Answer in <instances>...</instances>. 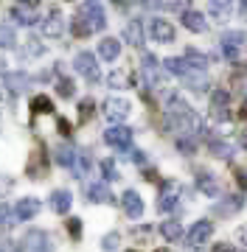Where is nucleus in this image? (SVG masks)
Segmentation results:
<instances>
[{
  "instance_id": "8fccbe9b",
  "label": "nucleus",
  "mask_w": 247,
  "mask_h": 252,
  "mask_svg": "<svg viewBox=\"0 0 247 252\" xmlns=\"http://www.w3.org/2000/svg\"><path fill=\"white\" fill-rule=\"evenodd\" d=\"M239 143H242V149H247V126H242V132H239Z\"/></svg>"
},
{
  "instance_id": "58836bf2",
  "label": "nucleus",
  "mask_w": 247,
  "mask_h": 252,
  "mask_svg": "<svg viewBox=\"0 0 247 252\" xmlns=\"http://www.w3.org/2000/svg\"><path fill=\"white\" fill-rule=\"evenodd\" d=\"M118 244H121V233H110V235L101 238V247H104L107 252H115L118 250Z\"/></svg>"
},
{
  "instance_id": "6e6552de",
  "label": "nucleus",
  "mask_w": 247,
  "mask_h": 252,
  "mask_svg": "<svg viewBox=\"0 0 247 252\" xmlns=\"http://www.w3.org/2000/svg\"><path fill=\"white\" fill-rule=\"evenodd\" d=\"M228 101H230V93L228 90H216L213 95H211V115L216 118V121H228V118H230Z\"/></svg>"
},
{
  "instance_id": "5fc2aeb1",
  "label": "nucleus",
  "mask_w": 247,
  "mask_h": 252,
  "mask_svg": "<svg viewBox=\"0 0 247 252\" xmlns=\"http://www.w3.org/2000/svg\"><path fill=\"white\" fill-rule=\"evenodd\" d=\"M0 252H3V250H0Z\"/></svg>"
},
{
  "instance_id": "b1692460",
  "label": "nucleus",
  "mask_w": 247,
  "mask_h": 252,
  "mask_svg": "<svg viewBox=\"0 0 247 252\" xmlns=\"http://www.w3.org/2000/svg\"><path fill=\"white\" fill-rule=\"evenodd\" d=\"M166 70L174 73V76H183V79H188V76H191V64L185 62L183 56H172V59H166Z\"/></svg>"
},
{
  "instance_id": "37998d69",
  "label": "nucleus",
  "mask_w": 247,
  "mask_h": 252,
  "mask_svg": "<svg viewBox=\"0 0 247 252\" xmlns=\"http://www.w3.org/2000/svg\"><path fill=\"white\" fill-rule=\"evenodd\" d=\"M177 146H180V152H185V154H194V152H197V143L185 140V137H180V140H177Z\"/></svg>"
},
{
  "instance_id": "0eeeda50",
  "label": "nucleus",
  "mask_w": 247,
  "mask_h": 252,
  "mask_svg": "<svg viewBox=\"0 0 247 252\" xmlns=\"http://www.w3.org/2000/svg\"><path fill=\"white\" fill-rule=\"evenodd\" d=\"M11 20H17V26H34L39 20L37 3H17V6H11Z\"/></svg>"
},
{
  "instance_id": "c9c22d12",
  "label": "nucleus",
  "mask_w": 247,
  "mask_h": 252,
  "mask_svg": "<svg viewBox=\"0 0 247 252\" xmlns=\"http://www.w3.org/2000/svg\"><path fill=\"white\" fill-rule=\"evenodd\" d=\"M14 221H17L14 210H11L9 205H0V227H11Z\"/></svg>"
},
{
  "instance_id": "e433bc0d",
  "label": "nucleus",
  "mask_w": 247,
  "mask_h": 252,
  "mask_svg": "<svg viewBox=\"0 0 247 252\" xmlns=\"http://www.w3.org/2000/svg\"><path fill=\"white\" fill-rule=\"evenodd\" d=\"M93 109H96L93 98H84L82 104H79V118H82V124H87V121L93 118Z\"/></svg>"
},
{
  "instance_id": "7ed1b4c3",
  "label": "nucleus",
  "mask_w": 247,
  "mask_h": 252,
  "mask_svg": "<svg viewBox=\"0 0 247 252\" xmlns=\"http://www.w3.org/2000/svg\"><path fill=\"white\" fill-rule=\"evenodd\" d=\"M242 42H245V34L242 31H225V34L219 36V51L225 59H236L239 56V48H242Z\"/></svg>"
},
{
  "instance_id": "ddd939ff",
  "label": "nucleus",
  "mask_w": 247,
  "mask_h": 252,
  "mask_svg": "<svg viewBox=\"0 0 247 252\" xmlns=\"http://www.w3.org/2000/svg\"><path fill=\"white\" fill-rule=\"evenodd\" d=\"M121 205H124V210H127L129 219H141L143 216V199H141L138 190H127V193L121 196Z\"/></svg>"
},
{
  "instance_id": "4c0bfd02",
  "label": "nucleus",
  "mask_w": 247,
  "mask_h": 252,
  "mask_svg": "<svg viewBox=\"0 0 247 252\" xmlns=\"http://www.w3.org/2000/svg\"><path fill=\"white\" fill-rule=\"evenodd\" d=\"M107 84H110V87H127L129 76H127V73H121V70H115V73H110V76H107Z\"/></svg>"
},
{
  "instance_id": "a878e982",
  "label": "nucleus",
  "mask_w": 247,
  "mask_h": 252,
  "mask_svg": "<svg viewBox=\"0 0 247 252\" xmlns=\"http://www.w3.org/2000/svg\"><path fill=\"white\" fill-rule=\"evenodd\" d=\"M31 112L34 115H51L54 112V101L48 98V95H34L31 98Z\"/></svg>"
},
{
  "instance_id": "412c9836",
  "label": "nucleus",
  "mask_w": 247,
  "mask_h": 252,
  "mask_svg": "<svg viewBox=\"0 0 247 252\" xmlns=\"http://www.w3.org/2000/svg\"><path fill=\"white\" fill-rule=\"evenodd\" d=\"M124 39H127L129 45H135V48L143 45V28H141V20H129L127 26H124Z\"/></svg>"
},
{
  "instance_id": "a211bd4d",
  "label": "nucleus",
  "mask_w": 247,
  "mask_h": 252,
  "mask_svg": "<svg viewBox=\"0 0 247 252\" xmlns=\"http://www.w3.org/2000/svg\"><path fill=\"white\" fill-rule=\"evenodd\" d=\"M87 199H90V202H96V205H112V202H115L112 190L107 188L104 182H96V185H90V188H87Z\"/></svg>"
},
{
  "instance_id": "f3484780",
  "label": "nucleus",
  "mask_w": 247,
  "mask_h": 252,
  "mask_svg": "<svg viewBox=\"0 0 247 252\" xmlns=\"http://www.w3.org/2000/svg\"><path fill=\"white\" fill-rule=\"evenodd\" d=\"M99 56L101 59H107V62H115L121 56V39H115V36H104L99 42Z\"/></svg>"
},
{
  "instance_id": "bb28decb",
  "label": "nucleus",
  "mask_w": 247,
  "mask_h": 252,
  "mask_svg": "<svg viewBox=\"0 0 247 252\" xmlns=\"http://www.w3.org/2000/svg\"><path fill=\"white\" fill-rule=\"evenodd\" d=\"M28 76L26 73H6V84H9V90L14 93V95H17V93H23L28 87Z\"/></svg>"
},
{
  "instance_id": "7c9ffc66",
  "label": "nucleus",
  "mask_w": 247,
  "mask_h": 252,
  "mask_svg": "<svg viewBox=\"0 0 247 252\" xmlns=\"http://www.w3.org/2000/svg\"><path fill=\"white\" fill-rule=\"evenodd\" d=\"M17 45V34L11 26H0V48H14Z\"/></svg>"
},
{
  "instance_id": "49530a36",
  "label": "nucleus",
  "mask_w": 247,
  "mask_h": 252,
  "mask_svg": "<svg viewBox=\"0 0 247 252\" xmlns=\"http://www.w3.org/2000/svg\"><path fill=\"white\" fill-rule=\"evenodd\" d=\"M56 129H59V135H71V124H68V121H65V118H59V121H56Z\"/></svg>"
},
{
  "instance_id": "a18cd8bd",
  "label": "nucleus",
  "mask_w": 247,
  "mask_h": 252,
  "mask_svg": "<svg viewBox=\"0 0 247 252\" xmlns=\"http://www.w3.org/2000/svg\"><path fill=\"white\" fill-rule=\"evenodd\" d=\"M143 67H146V73L157 70V56L155 54H143Z\"/></svg>"
},
{
  "instance_id": "dca6fc26",
  "label": "nucleus",
  "mask_w": 247,
  "mask_h": 252,
  "mask_svg": "<svg viewBox=\"0 0 247 252\" xmlns=\"http://www.w3.org/2000/svg\"><path fill=\"white\" fill-rule=\"evenodd\" d=\"M242 205H245V199H242V196H225V199H219V202L213 205V213L222 216V219L233 216L236 210H242Z\"/></svg>"
},
{
  "instance_id": "393cba45",
  "label": "nucleus",
  "mask_w": 247,
  "mask_h": 252,
  "mask_svg": "<svg viewBox=\"0 0 247 252\" xmlns=\"http://www.w3.org/2000/svg\"><path fill=\"white\" fill-rule=\"evenodd\" d=\"M160 233H163V238L166 241H180V238H183V224H180V221H163V224H160Z\"/></svg>"
},
{
  "instance_id": "39448f33",
  "label": "nucleus",
  "mask_w": 247,
  "mask_h": 252,
  "mask_svg": "<svg viewBox=\"0 0 247 252\" xmlns=\"http://www.w3.org/2000/svg\"><path fill=\"white\" fill-rule=\"evenodd\" d=\"M104 143L112 146V149H129V143H132V129L129 126H110L104 132Z\"/></svg>"
},
{
  "instance_id": "603ef678",
  "label": "nucleus",
  "mask_w": 247,
  "mask_h": 252,
  "mask_svg": "<svg viewBox=\"0 0 247 252\" xmlns=\"http://www.w3.org/2000/svg\"><path fill=\"white\" fill-rule=\"evenodd\" d=\"M239 14L247 20V0H245V3H239Z\"/></svg>"
},
{
  "instance_id": "4468645a",
  "label": "nucleus",
  "mask_w": 247,
  "mask_h": 252,
  "mask_svg": "<svg viewBox=\"0 0 247 252\" xmlns=\"http://www.w3.org/2000/svg\"><path fill=\"white\" fill-rule=\"evenodd\" d=\"M39 213V199L34 196H26V199H17V207H14V216L20 221H31V219Z\"/></svg>"
},
{
  "instance_id": "aec40b11",
  "label": "nucleus",
  "mask_w": 247,
  "mask_h": 252,
  "mask_svg": "<svg viewBox=\"0 0 247 252\" xmlns=\"http://www.w3.org/2000/svg\"><path fill=\"white\" fill-rule=\"evenodd\" d=\"M71 205H73L71 190L59 188V190H54V193H51V210H54V213H68V210H71Z\"/></svg>"
},
{
  "instance_id": "2eb2a0df",
  "label": "nucleus",
  "mask_w": 247,
  "mask_h": 252,
  "mask_svg": "<svg viewBox=\"0 0 247 252\" xmlns=\"http://www.w3.org/2000/svg\"><path fill=\"white\" fill-rule=\"evenodd\" d=\"M183 26L188 28V31H194V34H205V31H208V23H205V17H202L197 9L183 11Z\"/></svg>"
},
{
  "instance_id": "423d86ee",
  "label": "nucleus",
  "mask_w": 247,
  "mask_h": 252,
  "mask_svg": "<svg viewBox=\"0 0 247 252\" xmlns=\"http://www.w3.org/2000/svg\"><path fill=\"white\" fill-rule=\"evenodd\" d=\"M149 36H152V42H174L177 31H174V26L169 23V20L155 17L152 23H149Z\"/></svg>"
},
{
  "instance_id": "cd10ccee",
  "label": "nucleus",
  "mask_w": 247,
  "mask_h": 252,
  "mask_svg": "<svg viewBox=\"0 0 247 252\" xmlns=\"http://www.w3.org/2000/svg\"><path fill=\"white\" fill-rule=\"evenodd\" d=\"M71 31H73V36H79V39H82V36H87V34H93L90 23H87V17H84L82 11L71 20Z\"/></svg>"
},
{
  "instance_id": "a19ab883",
  "label": "nucleus",
  "mask_w": 247,
  "mask_h": 252,
  "mask_svg": "<svg viewBox=\"0 0 247 252\" xmlns=\"http://www.w3.org/2000/svg\"><path fill=\"white\" fill-rule=\"evenodd\" d=\"M42 51H45V48L39 45L37 39H26V54H28V56H39Z\"/></svg>"
},
{
  "instance_id": "9d476101",
  "label": "nucleus",
  "mask_w": 247,
  "mask_h": 252,
  "mask_svg": "<svg viewBox=\"0 0 247 252\" xmlns=\"http://www.w3.org/2000/svg\"><path fill=\"white\" fill-rule=\"evenodd\" d=\"M79 11H82L84 17H87V23H90V28H93V31H101V28L107 26L104 9H101L99 3H84V6H79Z\"/></svg>"
},
{
  "instance_id": "f704fd0d",
  "label": "nucleus",
  "mask_w": 247,
  "mask_h": 252,
  "mask_svg": "<svg viewBox=\"0 0 247 252\" xmlns=\"http://www.w3.org/2000/svg\"><path fill=\"white\" fill-rule=\"evenodd\" d=\"M37 165H39V171H45V157H42V149H37V152L31 154V165H28V174H31V177H37Z\"/></svg>"
},
{
  "instance_id": "c85d7f7f",
  "label": "nucleus",
  "mask_w": 247,
  "mask_h": 252,
  "mask_svg": "<svg viewBox=\"0 0 247 252\" xmlns=\"http://www.w3.org/2000/svg\"><path fill=\"white\" fill-rule=\"evenodd\" d=\"M183 59H185L188 64H191V70H205V64H208V56H205V54H200L197 48H188Z\"/></svg>"
},
{
  "instance_id": "de8ad7c7",
  "label": "nucleus",
  "mask_w": 247,
  "mask_h": 252,
  "mask_svg": "<svg viewBox=\"0 0 247 252\" xmlns=\"http://www.w3.org/2000/svg\"><path fill=\"white\" fill-rule=\"evenodd\" d=\"M236 238H239V244H245V247H247V224H242L236 230Z\"/></svg>"
},
{
  "instance_id": "f8f14e48",
  "label": "nucleus",
  "mask_w": 247,
  "mask_h": 252,
  "mask_svg": "<svg viewBox=\"0 0 247 252\" xmlns=\"http://www.w3.org/2000/svg\"><path fill=\"white\" fill-rule=\"evenodd\" d=\"M213 235V221H208V219H202V221H197V224L191 227V233H188V244L191 247H200V244H205Z\"/></svg>"
},
{
  "instance_id": "c03bdc74",
  "label": "nucleus",
  "mask_w": 247,
  "mask_h": 252,
  "mask_svg": "<svg viewBox=\"0 0 247 252\" xmlns=\"http://www.w3.org/2000/svg\"><path fill=\"white\" fill-rule=\"evenodd\" d=\"M129 160L138 162V165H143V162H146V154L141 152V149H129Z\"/></svg>"
},
{
  "instance_id": "6ab92c4d",
  "label": "nucleus",
  "mask_w": 247,
  "mask_h": 252,
  "mask_svg": "<svg viewBox=\"0 0 247 252\" xmlns=\"http://www.w3.org/2000/svg\"><path fill=\"white\" fill-rule=\"evenodd\" d=\"M62 28H65V23H62V14H59V11H51V14L42 20V34L51 36V39L62 36Z\"/></svg>"
},
{
  "instance_id": "473e14b6",
  "label": "nucleus",
  "mask_w": 247,
  "mask_h": 252,
  "mask_svg": "<svg viewBox=\"0 0 247 252\" xmlns=\"http://www.w3.org/2000/svg\"><path fill=\"white\" fill-rule=\"evenodd\" d=\"M185 84H188V90L191 93H205L208 90V79H205V76H188Z\"/></svg>"
},
{
  "instance_id": "ea45409f",
  "label": "nucleus",
  "mask_w": 247,
  "mask_h": 252,
  "mask_svg": "<svg viewBox=\"0 0 247 252\" xmlns=\"http://www.w3.org/2000/svg\"><path fill=\"white\" fill-rule=\"evenodd\" d=\"M76 174H79V177H84V174L90 171V157H87V154H76Z\"/></svg>"
},
{
  "instance_id": "f03ea898",
  "label": "nucleus",
  "mask_w": 247,
  "mask_h": 252,
  "mask_svg": "<svg viewBox=\"0 0 247 252\" xmlns=\"http://www.w3.org/2000/svg\"><path fill=\"white\" fill-rule=\"evenodd\" d=\"M73 67H76V73H79V76H84L87 81H99L101 79V70H99V64H96V56H93L90 51L76 54Z\"/></svg>"
},
{
  "instance_id": "3c124183",
  "label": "nucleus",
  "mask_w": 247,
  "mask_h": 252,
  "mask_svg": "<svg viewBox=\"0 0 247 252\" xmlns=\"http://www.w3.org/2000/svg\"><path fill=\"white\" fill-rule=\"evenodd\" d=\"M236 182L242 185V188H247V174L245 171H236Z\"/></svg>"
},
{
  "instance_id": "09e8293b",
  "label": "nucleus",
  "mask_w": 247,
  "mask_h": 252,
  "mask_svg": "<svg viewBox=\"0 0 247 252\" xmlns=\"http://www.w3.org/2000/svg\"><path fill=\"white\" fill-rule=\"evenodd\" d=\"M213 252H236L230 244H213Z\"/></svg>"
},
{
  "instance_id": "f257e3e1",
  "label": "nucleus",
  "mask_w": 247,
  "mask_h": 252,
  "mask_svg": "<svg viewBox=\"0 0 247 252\" xmlns=\"http://www.w3.org/2000/svg\"><path fill=\"white\" fill-rule=\"evenodd\" d=\"M129 109H132V104H129L127 98H107L104 104H101L104 118H107L110 124H115V126H121V121L129 118Z\"/></svg>"
},
{
  "instance_id": "1a4fd4ad",
  "label": "nucleus",
  "mask_w": 247,
  "mask_h": 252,
  "mask_svg": "<svg viewBox=\"0 0 247 252\" xmlns=\"http://www.w3.org/2000/svg\"><path fill=\"white\" fill-rule=\"evenodd\" d=\"M177 196H180V185H177V182H163V190H160V196H157V210H163V213L174 210Z\"/></svg>"
},
{
  "instance_id": "2f4dec72",
  "label": "nucleus",
  "mask_w": 247,
  "mask_h": 252,
  "mask_svg": "<svg viewBox=\"0 0 247 252\" xmlns=\"http://www.w3.org/2000/svg\"><path fill=\"white\" fill-rule=\"evenodd\" d=\"M56 93H59L62 98H73V93H76L73 79H59V81H56Z\"/></svg>"
},
{
  "instance_id": "79ce46f5",
  "label": "nucleus",
  "mask_w": 247,
  "mask_h": 252,
  "mask_svg": "<svg viewBox=\"0 0 247 252\" xmlns=\"http://www.w3.org/2000/svg\"><path fill=\"white\" fill-rule=\"evenodd\" d=\"M68 233H71V238H79L82 235V221L79 219H68Z\"/></svg>"
},
{
  "instance_id": "6e6d98bb",
  "label": "nucleus",
  "mask_w": 247,
  "mask_h": 252,
  "mask_svg": "<svg viewBox=\"0 0 247 252\" xmlns=\"http://www.w3.org/2000/svg\"><path fill=\"white\" fill-rule=\"evenodd\" d=\"M132 252H135V250H132Z\"/></svg>"
},
{
  "instance_id": "864d4df0",
  "label": "nucleus",
  "mask_w": 247,
  "mask_h": 252,
  "mask_svg": "<svg viewBox=\"0 0 247 252\" xmlns=\"http://www.w3.org/2000/svg\"><path fill=\"white\" fill-rule=\"evenodd\" d=\"M239 118H242V121H247V104L242 109H239Z\"/></svg>"
},
{
  "instance_id": "9b49d317",
  "label": "nucleus",
  "mask_w": 247,
  "mask_h": 252,
  "mask_svg": "<svg viewBox=\"0 0 247 252\" xmlns=\"http://www.w3.org/2000/svg\"><path fill=\"white\" fill-rule=\"evenodd\" d=\"M194 182H197V190L200 193H205V196H219V177H213L211 171H200L194 177Z\"/></svg>"
},
{
  "instance_id": "4be33fe9",
  "label": "nucleus",
  "mask_w": 247,
  "mask_h": 252,
  "mask_svg": "<svg viewBox=\"0 0 247 252\" xmlns=\"http://www.w3.org/2000/svg\"><path fill=\"white\" fill-rule=\"evenodd\" d=\"M54 160L56 165H62V168H71L76 162V152H73V146H68V143H59L54 149Z\"/></svg>"
},
{
  "instance_id": "c756f323",
  "label": "nucleus",
  "mask_w": 247,
  "mask_h": 252,
  "mask_svg": "<svg viewBox=\"0 0 247 252\" xmlns=\"http://www.w3.org/2000/svg\"><path fill=\"white\" fill-rule=\"evenodd\" d=\"M211 152H213V157L230 160V157H233V146L225 143V140H211Z\"/></svg>"
},
{
  "instance_id": "20e7f679",
  "label": "nucleus",
  "mask_w": 247,
  "mask_h": 252,
  "mask_svg": "<svg viewBox=\"0 0 247 252\" xmlns=\"http://www.w3.org/2000/svg\"><path fill=\"white\" fill-rule=\"evenodd\" d=\"M28 252H54V238L45 233V230H31V233L23 238Z\"/></svg>"
},
{
  "instance_id": "5701e85b",
  "label": "nucleus",
  "mask_w": 247,
  "mask_h": 252,
  "mask_svg": "<svg viewBox=\"0 0 247 252\" xmlns=\"http://www.w3.org/2000/svg\"><path fill=\"white\" fill-rule=\"evenodd\" d=\"M208 11H211V17L216 20V23H228V17H230V3H228V0H211V3H208Z\"/></svg>"
},
{
  "instance_id": "72a5a7b5",
  "label": "nucleus",
  "mask_w": 247,
  "mask_h": 252,
  "mask_svg": "<svg viewBox=\"0 0 247 252\" xmlns=\"http://www.w3.org/2000/svg\"><path fill=\"white\" fill-rule=\"evenodd\" d=\"M101 174H104V180H107V182L121 180V174H118V168H115V162H112V160H104V162H101Z\"/></svg>"
}]
</instances>
